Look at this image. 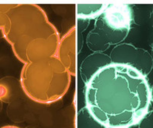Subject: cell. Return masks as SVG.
Segmentation results:
<instances>
[{"label":"cell","instance_id":"8fae6325","mask_svg":"<svg viewBox=\"0 0 153 128\" xmlns=\"http://www.w3.org/2000/svg\"><path fill=\"white\" fill-rule=\"evenodd\" d=\"M150 54H151L152 59V62H153V43L152 44V46H151V53H150Z\"/></svg>","mask_w":153,"mask_h":128},{"label":"cell","instance_id":"7c38bea8","mask_svg":"<svg viewBox=\"0 0 153 128\" xmlns=\"http://www.w3.org/2000/svg\"><path fill=\"white\" fill-rule=\"evenodd\" d=\"M1 128H20V127H18L16 126H5V127H2Z\"/></svg>","mask_w":153,"mask_h":128},{"label":"cell","instance_id":"277c9868","mask_svg":"<svg viewBox=\"0 0 153 128\" xmlns=\"http://www.w3.org/2000/svg\"><path fill=\"white\" fill-rule=\"evenodd\" d=\"M112 63L129 66L147 77L153 68L151 54L147 50L136 47L130 43H120L112 49L110 54Z\"/></svg>","mask_w":153,"mask_h":128},{"label":"cell","instance_id":"5b68a950","mask_svg":"<svg viewBox=\"0 0 153 128\" xmlns=\"http://www.w3.org/2000/svg\"><path fill=\"white\" fill-rule=\"evenodd\" d=\"M133 20L130 5L123 3L107 4L98 21L117 33L127 36Z\"/></svg>","mask_w":153,"mask_h":128},{"label":"cell","instance_id":"9c48e42d","mask_svg":"<svg viewBox=\"0 0 153 128\" xmlns=\"http://www.w3.org/2000/svg\"><path fill=\"white\" fill-rule=\"evenodd\" d=\"M138 128H153V110L149 111L139 121Z\"/></svg>","mask_w":153,"mask_h":128},{"label":"cell","instance_id":"8992f818","mask_svg":"<svg viewBox=\"0 0 153 128\" xmlns=\"http://www.w3.org/2000/svg\"><path fill=\"white\" fill-rule=\"evenodd\" d=\"M56 57L71 77L76 75V27L71 29L60 39Z\"/></svg>","mask_w":153,"mask_h":128},{"label":"cell","instance_id":"ba28073f","mask_svg":"<svg viewBox=\"0 0 153 128\" xmlns=\"http://www.w3.org/2000/svg\"><path fill=\"white\" fill-rule=\"evenodd\" d=\"M107 6V4H77L76 16L79 19H91L100 16Z\"/></svg>","mask_w":153,"mask_h":128},{"label":"cell","instance_id":"52a82bcc","mask_svg":"<svg viewBox=\"0 0 153 128\" xmlns=\"http://www.w3.org/2000/svg\"><path fill=\"white\" fill-rule=\"evenodd\" d=\"M110 55L103 52H94L82 62L80 66V74L85 84L92 76L100 68L111 64Z\"/></svg>","mask_w":153,"mask_h":128},{"label":"cell","instance_id":"30bf717a","mask_svg":"<svg viewBox=\"0 0 153 128\" xmlns=\"http://www.w3.org/2000/svg\"><path fill=\"white\" fill-rule=\"evenodd\" d=\"M150 96H151V102L153 103V85L150 88Z\"/></svg>","mask_w":153,"mask_h":128},{"label":"cell","instance_id":"6da1fadb","mask_svg":"<svg viewBox=\"0 0 153 128\" xmlns=\"http://www.w3.org/2000/svg\"><path fill=\"white\" fill-rule=\"evenodd\" d=\"M85 85L86 109L104 127L130 128L149 111V84L131 67L110 64L96 72Z\"/></svg>","mask_w":153,"mask_h":128},{"label":"cell","instance_id":"3957f363","mask_svg":"<svg viewBox=\"0 0 153 128\" xmlns=\"http://www.w3.org/2000/svg\"><path fill=\"white\" fill-rule=\"evenodd\" d=\"M19 81L24 94L31 100L49 104L66 95L71 76L57 57H49L25 64Z\"/></svg>","mask_w":153,"mask_h":128},{"label":"cell","instance_id":"7a4b0ae2","mask_svg":"<svg viewBox=\"0 0 153 128\" xmlns=\"http://www.w3.org/2000/svg\"><path fill=\"white\" fill-rule=\"evenodd\" d=\"M0 30L24 65L56 57L61 37L38 5L0 4Z\"/></svg>","mask_w":153,"mask_h":128}]
</instances>
